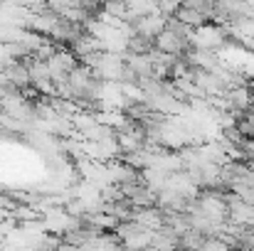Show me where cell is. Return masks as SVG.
Wrapping results in <instances>:
<instances>
[{"label": "cell", "mask_w": 254, "mask_h": 251, "mask_svg": "<svg viewBox=\"0 0 254 251\" xmlns=\"http://www.w3.org/2000/svg\"><path fill=\"white\" fill-rule=\"evenodd\" d=\"M156 50H158V45H156V37L153 35H143V32L128 30L126 47H124L126 54H153Z\"/></svg>", "instance_id": "obj_1"}, {"label": "cell", "mask_w": 254, "mask_h": 251, "mask_svg": "<svg viewBox=\"0 0 254 251\" xmlns=\"http://www.w3.org/2000/svg\"><path fill=\"white\" fill-rule=\"evenodd\" d=\"M175 17H178V20H183V22H185L188 27H192V30H197V27H202V25L212 22L207 15L197 12L195 7H190V5H185V2H180V5H178V10H175Z\"/></svg>", "instance_id": "obj_2"}]
</instances>
